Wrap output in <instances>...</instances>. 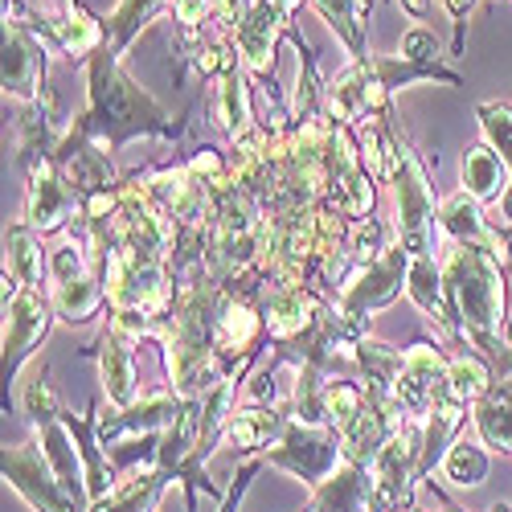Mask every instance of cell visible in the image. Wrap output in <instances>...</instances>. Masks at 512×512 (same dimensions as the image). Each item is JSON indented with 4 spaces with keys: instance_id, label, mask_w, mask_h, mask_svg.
Wrapping results in <instances>:
<instances>
[{
    "instance_id": "obj_1",
    "label": "cell",
    "mask_w": 512,
    "mask_h": 512,
    "mask_svg": "<svg viewBox=\"0 0 512 512\" xmlns=\"http://www.w3.org/2000/svg\"><path fill=\"white\" fill-rule=\"evenodd\" d=\"M74 132L107 152V148L123 144L127 136H140V132L144 136H173L177 127L132 78L119 70L115 50H99V58L91 62V115L82 119Z\"/></svg>"
},
{
    "instance_id": "obj_2",
    "label": "cell",
    "mask_w": 512,
    "mask_h": 512,
    "mask_svg": "<svg viewBox=\"0 0 512 512\" xmlns=\"http://www.w3.org/2000/svg\"><path fill=\"white\" fill-rule=\"evenodd\" d=\"M447 291L459 304V328L476 340V345L496 357L500 365L512 369V345L500 340V320H504V283H500V267L496 254L484 246H459L447 254L443 267Z\"/></svg>"
},
{
    "instance_id": "obj_3",
    "label": "cell",
    "mask_w": 512,
    "mask_h": 512,
    "mask_svg": "<svg viewBox=\"0 0 512 512\" xmlns=\"http://www.w3.org/2000/svg\"><path fill=\"white\" fill-rule=\"evenodd\" d=\"M386 173L394 177V197H398V246L418 254L435 250V201L431 185H426L422 164L402 148L386 144Z\"/></svg>"
},
{
    "instance_id": "obj_4",
    "label": "cell",
    "mask_w": 512,
    "mask_h": 512,
    "mask_svg": "<svg viewBox=\"0 0 512 512\" xmlns=\"http://www.w3.org/2000/svg\"><path fill=\"white\" fill-rule=\"evenodd\" d=\"M406 271H410V250L390 246L377 263L361 267V275H357L353 283H345V291H340V316L357 324V320L369 316L373 308H386L394 295H398Z\"/></svg>"
},
{
    "instance_id": "obj_5",
    "label": "cell",
    "mask_w": 512,
    "mask_h": 512,
    "mask_svg": "<svg viewBox=\"0 0 512 512\" xmlns=\"http://www.w3.org/2000/svg\"><path fill=\"white\" fill-rule=\"evenodd\" d=\"M340 451H345V443H340V435H324L320 426H304L295 422L287 426V431L279 435L275 451H271V463L287 467V472L304 476L312 484H324L336 467H340Z\"/></svg>"
},
{
    "instance_id": "obj_6",
    "label": "cell",
    "mask_w": 512,
    "mask_h": 512,
    "mask_svg": "<svg viewBox=\"0 0 512 512\" xmlns=\"http://www.w3.org/2000/svg\"><path fill=\"white\" fill-rule=\"evenodd\" d=\"M5 480L37 508V512H70V492L54 476L46 451L5 447Z\"/></svg>"
},
{
    "instance_id": "obj_7",
    "label": "cell",
    "mask_w": 512,
    "mask_h": 512,
    "mask_svg": "<svg viewBox=\"0 0 512 512\" xmlns=\"http://www.w3.org/2000/svg\"><path fill=\"white\" fill-rule=\"evenodd\" d=\"M78 213V197L58 173L54 160H41L29 168V230L33 234H54Z\"/></svg>"
},
{
    "instance_id": "obj_8",
    "label": "cell",
    "mask_w": 512,
    "mask_h": 512,
    "mask_svg": "<svg viewBox=\"0 0 512 512\" xmlns=\"http://www.w3.org/2000/svg\"><path fill=\"white\" fill-rule=\"evenodd\" d=\"M9 308V324H5V377H17L21 361L41 345V336L50 328V304L41 300L37 287H21Z\"/></svg>"
},
{
    "instance_id": "obj_9",
    "label": "cell",
    "mask_w": 512,
    "mask_h": 512,
    "mask_svg": "<svg viewBox=\"0 0 512 512\" xmlns=\"http://www.w3.org/2000/svg\"><path fill=\"white\" fill-rule=\"evenodd\" d=\"M41 41L29 33V25L5 21V95L9 99H37V82H41Z\"/></svg>"
},
{
    "instance_id": "obj_10",
    "label": "cell",
    "mask_w": 512,
    "mask_h": 512,
    "mask_svg": "<svg viewBox=\"0 0 512 512\" xmlns=\"http://www.w3.org/2000/svg\"><path fill=\"white\" fill-rule=\"evenodd\" d=\"M443 230L451 234V242H459V246H484V250H492L500 263H508V246H504V238H496L492 230H488V222L480 218V201L476 197H467V193H455V197H447L443 201Z\"/></svg>"
},
{
    "instance_id": "obj_11",
    "label": "cell",
    "mask_w": 512,
    "mask_h": 512,
    "mask_svg": "<svg viewBox=\"0 0 512 512\" xmlns=\"http://www.w3.org/2000/svg\"><path fill=\"white\" fill-rule=\"evenodd\" d=\"M103 390L119 410H132L136 402V357H132V340L119 328L103 336Z\"/></svg>"
},
{
    "instance_id": "obj_12",
    "label": "cell",
    "mask_w": 512,
    "mask_h": 512,
    "mask_svg": "<svg viewBox=\"0 0 512 512\" xmlns=\"http://www.w3.org/2000/svg\"><path fill=\"white\" fill-rule=\"evenodd\" d=\"M443 271H439V263H435V254H410V271H406V291H410V300L431 316L435 324H443V328H451V312H447V304H443Z\"/></svg>"
},
{
    "instance_id": "obj_13",
    "label": "cell",
    "mask_w": 512,
    "mask_h": 512,
    "mask_svg": "<svg viewBox=\"0 0 512 512\" xmlns=\"http://www.w3.org/2000/svg\"><path fill=\"white\" fill-rule=\"evenodd\" d=\"M459 177H463V193L476 197L480 205L504 197V189H508V168H504V160L492 148H472V152H467Z\"/></svg>"
},
{
    "instance_id": "obj_14",
    "label": "cell",
    "mask_w": 512,
    "mask_h": 512,
    "mask_svg": "<svg viewBox=\"0 0 512 512\" xmlns=\"http://www.w3.org/2000/svg\"><path fill=\"white\" fill-rule=\"evenodd\" d=\"M308 312H316L312 295H304L300 287L279 291L275 300H267V328H271V336L287 340V336H295V332H308L312 320H316V316H308Z\"/></svg>"
},
{
    "instance_id": "obj_15",
    "label": "cell",
    "mask_w": 512,
    "mask_h": 512,
    "mask_svg": "<svg viewBox=\"0 0 512 512\" xmlns=\"http://www.w3.org/2000/svg\"><path fill=\"white\" fill-rule=\"evenodd\" d=\"M213 111H218V123L226 127L234 140L246 136V127H250V95H246V74L238 66L222 74V87H218V103H213Z\"/></svg>"
},
{
    "instance_id": "obj_16",
    "label": "cell",
    "mask_w": 512,
    "mask_h": 512,
    "mask_svg": "<svg viewBox=\"0 0 512 512\" xmlns=\"http://www.w3.org/2000/svg\"><path fill=\"white\" fill-rule=\"evenodd\" d=\"M103 287L91 279V275H82V279H70V283H54V308L70 320V324H82V320H91L103 304Z\"/></svg>"
},
{
    "instance_id": "obj_17",
    "label": "cell",
    "mask_w": 512,
    "mask_h": 512,
    "mask_svg": "<svg viewBox=\"0 0 512 512\" xmlns=\"http://www.w3.org/2000/svg\"><path fill=\"white\" fill-rule=\"evenodd\" d=\"M492 390V377H488V365L476 361V357H455L447 365V398L455 402H480L484 394Z\"/></svg>"
},
{
    "instance_id": "obj_18",
    "label": "cell",
    "mask_w": 512,
    "mask_h": 512,
    "mask_svg": "<svg viewBox=\"0 0 512 512\" xmlns=\"http://www.w3.org/2000/svg\"><path fill=\"white\" fill-rule=\"evenodd\" d=\"M443 476H447L451 484H459V488L484 484V476H488V451H484L480 443L459 439V443L447 451V459H443Z\"/></svg>"
},
{
    "instance_id": "obj_19",
    "label": "cell",
    "mask_w": 512,
    "mask_h": 512,
    "mask_svg": "<svg viewBox=\"0 0 512 512\" xmlns=\"http://www.w3.org/2000/svg\"><path fill=\"white\" fill-rule=\"evenodd\" d=\"M5 246H9V263L5 271H13L25 287H37L41 283V250H37V234L29 226H13L5 234Z\"/></svg>"
},
{
    "instance_id": "obj_20",
    "label": "cell",
    "mask_w": 512,
    "mask_h": 512,
    "mask_svg": "<svg viewBox=\"0 0 512 512\" xmlns=\"http://www.w3.org/2000/svg\"><path fill=\"white\" fill-rule=\"evenodd\" d=\"M312 5L324 13V21L340 33V41L353 50V58H369L365 41H361V0H312Z\"/></svg>"
},
{
    "instance_id": "obj_21",
    "label": "cell",
    "mask_w": 512,
    "mask_h": 512,
    "mask_svg": "<svg viewBox=\"0 0 512 512\" xmlns=\"http://www.w3.org/2000/svg\"><path fill=\"white\" fill-rule=\"evenodd\" d=\"M160 9H164V0H119V9H115V17H111V25H107V33L115 37V54H119L127 41L140 33V25H148Z\"/></svg>"
},
{
    "instance_id": "obj_22",
    "label": "cell",
    "mask_w": 512,
    "mask_h": 512,
    "mask_svg": "<svg viewBox=\"0 0 512 512\" xmlns=\"http://www.w3.org/2000/svg\"><path fill=\"white\" fill-rule=\"evenodd\" d=\"M480 132H484L488 148L504 160V168L512 173V107L508 103H484L480 107Z\"/></svg>"
},
{
    "instance_id": "obj_23",
    "label": "cell",
    "mask_w": 512,
    "mask_h": 512,
    "mask_svg": "<svg viewBox=\"0 0 512 512\" xmlns=\"http://www.w3.org/2000/svg\"><path fill=\"white\" fill-rule=\"evenodd\" d=\"M390 246H386V226H381L377 218H365L357 230H353V259L357 263H377L381 254H386Z\"/></svg>"
},
{
    "instance_id": "obj_24",
    "label": "cell",
    "mask_w": 512,
    "mask_h": 512,
    "mask_svg": "<svg viewBox=\"0 0 512 512\" xmlns=\"http://www.w3.org/2000/svg\"><path fill=\"white\" fill-rule=\"evenodd\" d=\"M435 54H439V41H435L431 29H410V33L402 37V58H406V62L426 66V58H435Z\"/></svg>"
},
{
    "instance_id": "obj_25",
    "label": "cell",
    "mask_w": 512,
    "mask_h": 512,
    "mask_svg": "<svg viewBox=\"0 0 512 512\" xmlns=\"http://www.w3.org/2000/svg\"><path fill=\"white\" fill-rule=\"evenodd\" d=\"M472 5H476V0H443V9H447V17L455 21V29H463V21H467V13H472Z\"/></svg>"
},
{
    "instance_id": "obj_26",
    "label": "cell",
    "mask_w": 512,
    "mask_h": 512,
    "mask_svg": "<svg viewBox=\"0 0 512 512\" xmlns=\"http://www.w3.org/2000/svg\"><path fill=\"white\" fill-rule=\"evenodd\" d=\"M402 9H406L410 17H418V21H422L426 13H431V0H402Z\"/></svg>"
},
{
    "instance_id": "obj_27",
    "label": "cell",
    "mask_w": 512,
    "mask_h": 512,
    "mask_svg": "<svg viewBox=\"0 0 512 512\" xmlns=\"http://www.w3.org/2000/svg\"><path fill=\"white\" fill-rule=\"evenodd\" d=\"M500 218H504V226L512 230V185H508L504 197H500Z\"/></svg>"
},
{
    "instance_id": "obj_28",
    "label": "cell",
    "mask_w": 512,
    "mask_h": 512,
    "mask_svg": "<svg viewBox=\"0 0 512 512\" xmlns=\"http://www.w3.org/2000/svg\"><path fill=\"white\" fill-rule=\"evenodd\" d=\"M492 512H512V508L508 504H492Z\"/></svg>"
},
{
    "instance_id": "obj_29",
    "label": "cell",
    "mask_w": 512,
    "mask_h": 512,
    "mask_svg": "<svg viewBox=\"0 0 512 512\" xmlns=\"http://www.w3.org/2000/svg\"><path fill=\"white\" fill-rule=\"evenodd\" d=\"M173 5H177V0H173Z\"/></svg>"
},
{
    "instance_id": "obj_30",
    "label": "cell",
    "mask_w": 512,
    "mask_h": 512,
    "mask_svg": "<svg viewBox=\"0 0 512 512\" xmlns=\"http://www.w3.org/2000/svg\"><path fill=\"white\" fill-rule=\"evenodd\" d=\"M451 512H455V508H451Z\"/></svg>"
}]
</instances>
